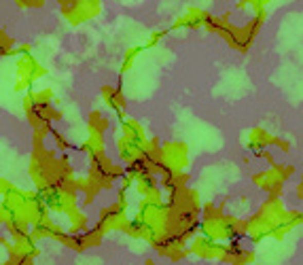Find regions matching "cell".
Returning <instances> with one entry per match:
<instances>
[{"instance_id":"1","label":"cell","mask_w":303,"mask_h":265,"mask_svg":"<svg viewBox=\"0 0 303 265\" xmlns=\"http://www.w3.org/2000/svg\"><path fill=\"white\" fill-rule=\"evenodd\" d=\"M102 96H104L106 104H111V109H115L119 113V117L123 119V106H126V100H123L121 90H115V87H111V85H104Z\"/></svg>"},{"instance_id":"2","label":"cell","mask_w":303,"mask_h":265,"mask_svg":"<svg viewBox=\"0 0 303 265\" xmlns=\"http://www.w3.org/2000/svg\"><path fill=\"white\" fill-rule=\"evenodd\" d=\"M0 37H3V58H9V56H13V45H15V41L11 39V37H7V32L3 30L0 32Z\"/></svg>"},{"instance_id":"3","label":"cell","mask_w":303,"mask_h":265,"mask_svg":"<svg viewBox=\"0 0 303 265\" xmlns=\"http://www.w3.org/2000/svg\"><path fill=\"white\" fill-rule=\"evenodd\" d=\"M142 51V47H136V49H130L128 53H126V60H123V66H121V73H126V70L132 66V62H134V58H136V53H140Z\"/></svg>"},{"instance_id":"4","label":"cell","mask_w":303,"mask_h":265,"mask_svg":"<svg viewBox=\"0 0 303 265\" xmlns=\"http://www.w3.org/2000/svg\"><path fill=\"white\" fill-rule=\"evenodd\" d=\"M45 5V0H17V7L22 9H39Z\"/></svg>"},{"instance_id":"5","label":"cell","mask_w":303,"mask_h":265,"mask_svg":"<svg viewBox=\"0 0 303 265\" xmlns=\"http://www.w3.org/2000/svg\"><path fill=\"white\" fill-rule=\"evenodd\" d=\"M166 34H168L166 30H162V32H153V34H151V39H149V43H147V47H151V45H155V43H157L159 39H162V37H166Z\"/></svg>"},{"instance_id":"6","label":"cell","mask_w":303,"mask_h":265,"mask_svg":"<svg viewBox=\"0 0 303 265\" xmlns=\"http://www.w3.org/2000/svg\"><path fill=\"white\" fill-rule=\"evenodd\" d=\"M276 147H278V149H282L284 153H289V151H291V145L287 143V140H278V145H276Z\"/></svg>"},{"instance_id":"7","label":"cell","mask_w":303,"mask_h":265,"mask_svg":"<svg viewBox=\"0 0 303 265\" xmlns=\"http://www.w3.org/2000/svg\"><path fill=\"white\" fill-rule=\"evenodd\" d=\"M295 191H297V198H299V200H303V183H299Z\"/></svg>"},{"instance_id":"8","label":"cell","mask_w":303,"mask_h":265,"mask_svg":"<svg viewBox=\"0 0 303 265\" xmlns=\"http://www.w3.org/2000/svg\"><path fill=\"white\" fill-rule=\"evenodd\" d=\"M147 265H155V263H153V261H151V259H147Z\"/></svg>"}]
</instances>
